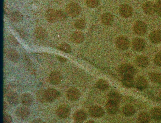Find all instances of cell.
I'll return each instance as SVG.
<instances>
[{
	"instance_id": "cell-1",
	"label": "cell",
	"mask_w": 161,
	"mask_h": 123,
	"mask_svg": "<svg viewBox=\"0 0 161 123\" xmlns=\"http://www.w3.org/2000/svg\"><path fill=\"white\" fill-rule=\"evenodd\" d=\"M119 72L123 77L125 76H133L136 73V70L132 65L125 64L121 65L119 67Z\"/></svg>"
},
{
	"instance_id": "cell-2",
	"label": "cell",
	"mask_w": 161,
	"mask_h": 123,
	"mask_svg": "<svg viewBox=\"0 0 161 123\" xmlns=\"http://www.w3.org/2000/svg\"><path fill=\"white\" fill-rule=\"evenodd\" d=\"M66 12L71 17H76L80 14L81 8L78 3L71 2L67 5L66 8Z\"/></svg>"
},
{
	"instance_id": "cell-3",
	"label": "cell",
	"mask_w": 161,
	"mask_h": 123,
	"mask_svg": "<svg viewBox=\"0 0 161 123\" xmlns=\"http://www.w3.org/2000/svg\"><path fill=\"white\" fill-rule=\"evenodd\" d=\"M116 46L120 50H126L130 47V42L127 37L125 36H119L116 40Z\"/></svg>"
},
{
	"instance_id": "cell-4",
	"label": "cell",
	"mask_w": 161,
	"mask_h": 123,
	"mask_svg": "<svg viewBox=\"0 0 161 123\" xmlns=\"http://www.w3.org/2000/svg\"><path fill=\"white\" fill-rule=\"evenodd\" d=\"M134 29L135 33L138 35H144L147 32V27L143 21H137L134 25Z\"/></svg>"
},
{
	"instance_id": "cell-5",
	"label": "cell",
	"mask_w": 161,
	"mask_h": 123,
	"mask_svg": "<svg viewBox=\"0 0 161 123\" xmlns=\"http://www.w3.org/2000/svg\"><path fill=\"white\" fill-rule=\"evenodd\" d=\"M46 98L47 102H52L56 100L60 96V93L56 90L49 88L46 90Z\"/></svg>"
},
{
	"instance_id": "cell-6",
	"label": "cell",
	"mask_w": 161,
	"mask_h": 123,
	"mask_svg": "<svg viewBox=\"0 0 161 123\" xmlns=\"http://www.w3.org/2000/svg\"><path fill=\"white\" fill-rule=\"evenodd\" d=\"M146 42L144 39L136 38L132 42V48L136 52L142 51L145 48Z\"/></svg>"
},
{
	"instance_id": "cell-7",
	"label": "cell",
	"mask_w": 161,
	"mask_h": 123,
	"mask_svg": "<svg viewBox=\"0 0 161 123\" xmlns=\"http://www.w3.org/2000/svg\"><path fill=\"white\" fill-rule=\"evenodd\" d=\"M119 12L121 17L124 18H128L133 15V10L130 5L124 4L119 7Z\"/></svg>"
},
{
	"instance_id": "cell-8",
	"label": "cell",
	"mask_w": 161,
	"mask_h": 123,
	"mask_svg": "<svg viewBox=\"0 0 161 123\" xmlns=\"http://www.w3.org/2000/svg\"><path fill=\"white\" fill-rule=\"evenodd\" d=\"M70 108L66 104L61 105L57 110V114L61 118H66L70 114Z\"/></svg>"
},
{
	"instance_id": "cell-9",
	"label": "cell",
	"mask_w": 161,
	"mask_h": 123,
	"mask_svg": "<svg viewBox=\"0 0 161 123\" xmlns=\"http://www.w3.org/2000/svg\"><path fill=\"white\" fill-rule=\"evenodd\" d=\"M66 96L69 100L71 101H76L80 98V93L78 89L72 88L67 91Z\"/></svg>"
},
{
	"instance_id": "cell-10",
	"label": "cell",
	"mask_w": 161,
	"mask_h": 123,
	"mask_svg": "<svg viewBox=\"0 0 161 123\" xmlns=\"http://www.w3.org/2000/svg\"><path fill=\"white\" fill-rule=\"evenodd\" d=\"M89 112L90 116L96 118L101 117L105 114L104 110L99 106H92L89 109Z\"/></svg>"
},
{
	"instance_id": "cell-11",
	"label": "cell",
	"mask_w": 161,
	"mask_h": 123,
	"mask_svg": "<svg viewBox=\"0 0 161 123\" xmlns=\"http://www.w3.org/2000/svg\"><path fill=\"white\" fill-rule=\"evenodd\" d=\"M16 115L20 119H25L30 115V110L25 106L19 107L16 111Z\"/></svg>"
},
{
	"instance_id": "cell-12",
	"label": "cell",
	"mask_w": 161,
	"mask_h": 123,
	"mask_svg": "<svg viewBox=\"0 0 161 123\" xmlns=\"http://www.w3.org/2000/svg\"><path fill=\"white\" fill-rule=\"evenodd\" d=\"M4 52L6 57L13 62H17L19 60V55L15 49L8 48L6 49Z\"/></svg>"
},
{
	"instance_id": "cell-13",
	"label": "cell",
	"mask_w": 161,
	"mask_h": 123,
	"mask_svg": "<svg viewBox=\"0 0 161 123\" xmlns=\"http://www.w3.org/2000/svg\"><path fill=\"white\" fill-rule=\"evenodd\" d=\"M62 74L58 71H53L50 74L49 76V81L52 84L58 85L62 81Z\"/></svg>"
},
{
	"instance_id": "cell-14",
	"label": "cell",
	"mask_w": 161,
	"mask_h": 123,
	"mask_svg": "<svg viewBox=\"0 0 161 123\" xmlns=\"http://www.w3.org/2000/svg\"><path fill=\"white\" fill-rule=\"evenodd\" d=\"M45 17L49 23H54L58 20L57 11L53 9L48 10L45 14Z\"/></svg>"
},
{
	"instance_id": "cell-15",
	"label": "cell",
	"mask_w": 161,
	"mask_h": 123,
	"mask_svg": "<svg viewBox=\"0 0 161 123\" xmlns=\"http://www.w3.org/2000/svg\"><path fill=\"white\" fill-rule=\"evenodd\" d=\"M135 64L140 68H146L149 64V60L143 55H139L135 59Z\"/></svg>"
},
{
	"instance_id": "cell-16",
	"label": "cell",
	"mask_w": 161,
	"mask_h": 123,
	"mask_svg": "<svg viewBox=\"0 0 161 123\" xmlns=\"http://www.w3.org/2000/svg\"><path fill=\"white\" fill-rule=\"evenodd\" d=\"M6 99L10 105L15 106L19 102V95L16 92L11 91L7 95Z\"/></svg>"
},
{
	"instance_id": "cell-17",
	"label": "cell",
	"mask_w": 161,
	"mask_h": 123,
	"mask_svg": "<svg viewBox=\"0 0 161 123\" xmlns=\"http://www.w3.org/2000/svg\"><path fill=\"white\" fill-rule=\"evenodd\" d=\"M142 9L144 13L149 16L153 15L155 13L154 4L151 2H147L142 5Z\"/></svg>"
},
{
	"instance_id": "cell-18",
	"label": "cell",
	"mask_w": 161,
	"mask_h": 123,
	"mask_svg": "<svg viewBox=\"0 0 161 123\" xmlns=\"http://www.w3.org/2000/svg\"><path fill=\"white\" fill-rule=\"evenodd\" d=\"M149 39L153 43L158 44L161 43V32L160 30H155L151 33Z\"/></svg>"
},
{
	"instance_id": "cell-19",
	"label": "cell",
	"mask_w": 161,
	"mask_h": 123,
	"mask_svg": "<svg viewBox=\"0 0 161 123\" xmlns=\"http://www.w3.org/2000/svg\"><path fill=\"white\" fill-rule=\"evenodd\" d=\"M35 35L38 40H45L47 37V32L43 27H39L35 29Z\"/></svg>"
},
{
	"instance_id": "cell-20",
	"label": "cell",
	"mask_w": 161,
	"mask_h": 123,
	"mask_svg": "<svg viewBox=\"0 0 161 123\" xmlns=\"http://www.w3.org/2000/svg\"><path fill=\"white\" fill-rule=\"evenodd\" d=\"M73 118L76 122H81L87 119V115L84 111L80 110L74 114Z\"/></svg>"
},
{
	"instance_id": "cell-21",
	"label": "cell",
	"mask_w": 161,
	"mask_h": 123,
	"mask_svg": "<svg viewBox=\"0 0 161 123\" xmlns=\"http://www.w3.org/2000/svg\"><path fill=\"white\" fill-rule=\"evenodd\" d=\"M33 100H34V99H33V96L30 93H24L21 95V103L24 106H31L33 102Z\"/></svg>"
},
{
	"instance_id": "cell-22",
	"label": "cell",
	"mask_w": 161,
	"mask_h": 123,
	"mask_svg": "<svg viewBox=\"0 0 161 123\" xmlns=\"http://www.w3.org/2000/svg\"><path fill=\"white\" fill-rule=\"evenodd\" d=\"M84 35L81 32H78L74 33L71 37V40L75 43L80 44L84 40Z\"/></svg>"
},
{
	"instance_id": "cell-23",
	"label": "cell",
	"mask_w": 161,
	"mask_h": 123,
	"mask_svg": "<svg viewBox=\"0 0 161 123\" xmlns=\"http://www.w3.org/2000/svg\"><path fill=\"white\" fill-rule=\"evenodd\" d=\"M113 16L110 13H104L101 17L102 23L105 26H110L113 22Z\"/></svg>"
},
{
	"instance_id": "cell-24",
	"label": "cell",
	"mask_w": 161,
	"mask_h": 123,
	"mask_svg": "<svg viewBox=\"0 0 161 123\" xmlns=\"http://www.w3.org/2000/svg\"><path fill=\"white\" fill-rule=\"evenodd\" d=\"M106 110L108 113L111 115L116 114L118 111V106L117 103L109 101L106 104Z\"/></svg>"
},
{
	"instance_id": "cell-25",
	"label": "cell",
	"mask_w": 161,
	"mask_h": 123,
	"mask_svg": "<svg viewBox=\"0 0 161 123\" xmlns=\"http://www.w3.org/2000/svg\"><path fill=\"white\" fill-rule=\"evenodd\" d=\"M136 86L137 89L140 91L146 89L147 86V82L146 79L143 76H139L136 81Z\"/></svg>"
},
{
	"instance_id": "cell-26",
	"label": "cell",
	"mask_w": 161,
	"mask_h": 123,
	"mask_svg": "<svg viewBox=\"0 0 161 123\" xmlns=\"http://www.w3.org/2000/svg\"><path fill=\"white\" fill-rule=\"evenodd\" d=\"M108 99L109 101L118 104L120 100V96L116 92L111 91L108 94Z\"/></svg>"
},
{
	"instance_id": "cell-27",
	"label": "cell",
	"mask_w": 161,
	"mask_h": 123,
	"mask_svg": "<svg viewBox=\"0 0 161 123\" xmlns=\"http://www.w3.org/2000/svg\"><path fill=\"white\" fill-rule=\"evenodd\" d=\"M122 81L124 86L127 88H131L133 87L135 84V81H134L133 76H125L123 77Z\"/></svg>"
},
{
	"instance_id": "cell-28",
	"label": "cell",
	"mask_w": 161,
	"mask_h": 123,
	"mask_svg": "<svg viewBox=\"0 0 161 123\" xmlns=\"http://www.w3.org/2000/svg\"><path fill=\"white\" fill-rule=\"evenodd\" d=\"M96 86L99 90L102 91H105L109 88V84L107 81L104 79H100L96 83Z\"/></svg>"
},
{
	"instance_id": "cell-29",
	"label": "cell",
	"mask_w": 161,
	"mask_h": 123,
	"mask_svg": "<svg viewBox=\"0 0 161 123\" xmlns=\"http://www.w3.org/2000/svg\"><path fill=\"white\" fill-rule=\"evenodd\" d=\"M151 116L152 118L155 120H160L161 119V108L155 107L151 111Z\"/></svg>"
},
{
	"instance_id": "cell-30",
	"label": "cell",
	"mask_w": 161,
	"mask_h": 123,
	"mask_svg": "<svg viewBox=\"0 0 161 123\" xmlns=\"http://www.w3.org/2000/svg\"><path fill=\"white\" fill-rule=\"evenodd\" d=\"M151 118L150 116L146 112L140 113L138 116V120L140 123H149Z\"/></svg>"
},
{
	"instance_id": "cell-31",
	"label": "cell",
	"mask_w": 161,
	"mask_h": 123,
	"mask_svg": "<svg viewBox=\"0 0 161 123\" xmlns=\"http://www.w3.org/2000/svg\"><path fill=\"white\" fill-rule=\"evenodd\" d=\"M11 18L13 22L18 23L22 21L23 16L20 12L15 11L13 12L11 15Z\"/></svg>"
},
{
	"instance_id": "cell-32",
	"label": "cell",
	"mask_w": 161,
	"mask_h": 123,
	"mask_svg": "<svg viewBox=\"0 0 161 123\" xmlns=\"http://www.w3.org/2000/svg\"><path fill=\"white\" fill-rule=\"evenodd\" d=\"M46 91L40 90L38 91L36 93V98L37 100L41 103H45L47 102L46 98Z\"/></svg>"
},
{
	"instance_id": "cell-33",
	"label": "cell",
	"mask_w": 161,
	"mask_h": 123,
	"mask_svg": "<svg viewBox=\"0 0 161 123\" xmlns=\"http://www.w3.org/2000/svg\"><path fill=\"white\" fill-rule=\"evenodd\" d=\"M149 76L152 81L155 83L161 84V74L157 73H151Z\"/></svg>"
},
{
	"instance_id": "cell-34",
	"label": "cell",
	"mask_w": 161,
	"mask_h": 123,
	"mask_svg": "<svg viewBox=\"0 0 161 123\" xmlns=\"http://www.w3.org/2000/svg\"><path fill=\"white\" fill-rule=\"evenodd\" d=\"M123 112L125 116H130L135 114V109L132 106L126 105L123 108Z\"/></svg>"
},
{
	"instance_id": "cell-35",
	"label": "cell",
	"mask_w": 161,
	"mask_h": 123,
	"mask_svg": "<svg viewBox=\"0 0 161 123\" xmlns=\"http://www.w3.org/2000/svg\"><path fill=\"white\" fill-rule=\"evenodd\" d=\"M58 49L66 53H70L71 52V47L65 42H63L60 44L58 47Z\"/></svg>"
},
{
	"instance_id": "cell-36",
	"label": "cell",
	"mask_w": 161,
	"mask_h": 123,
	"mask_svg": "<svg viewBox=\"0 0 161 123\" xmlns=\"http://www.w3.org/2000/svg\"><path fill=\"white\" fill-rule=\"evenodd\" d=\"M74 25L76 29H80V30L83 29L86 27V22L84 19H79L75 21Z\"/></svg>"
},
{
	"instance_id": "cell-37",
	"label": "cell",
	"mask_w": 161,
	"mask_h": 123,
	"mask_svg": "<svg viewBox=\"0 0 161 123\" xmlns=\"http://www.w3.org/2000/svg\"><path fill=\"white\" fill-rule=\"evenodd\" d=\"M57 18L59 21H64L67 18V15L64 11L60 10L57 11Z\"/></svg>"
},
{
	"instance_id": "cell-38",
	"label": "cell",
	"mask_w": 161,
	"mask_h": 123,
	"mask_svg": "<svg viewBox=\"0 0 161 123\" xmlns=\"http://www.w3.org/2000/svg\"><path fill=\"white\" fill-rule=\"evenodd\" d=\"M86 2L88 7L93 8L98 7L99 1V0H86Z\"/></svg>"
},
{
	"instance_id": "cell-39",
	"label": "cell",
	"mask_w": 161,
	"mask_h": 123,
	"mask_svg": "<svg viewBox=\"0 0 161 123\" xmlns=\"http://www.w3.org/2000/svg\"><path fill=\"white\" fill-rule=\"evenodd\" d=\"M8 41L12 45H13L14 46H17L19 45V42L17 41V39L14 37V36L11 35L9 36L8 38Z\"/></svg>"
},
{
	"instance_id": "cell-40",
	"label": "cell",
	"mask_w": 161,
	"mask_h": 123,
	"mask_svg": "<svg viewBox=\"0 0 161 123\" xmlns=\"http://www.w3.org/2000/svg\"><path fill=\"white\" fill-rule=\"evenodd\" d=\"M154 9L155 13L161 17V2L159 1L154 3Z\"/></svg>"
},
{
	"instance_id": "cell-41",
	"label": "cell",
	"mask_w": 161,
	"mask_h": 123,
	"mask_svg": "<svg viewBox=\"0 0 161 123\" xmlns=\"http://www.w3.org/2000/svg\"><path fill=\"white\" fill-rule=\"evenodd\" d=\"M154 61L157 66H161V52H158L156 54Z\"/></svg>"
},
{
	"instance_id": "cell-42",
	"label": "cell",
	"mask_w": 161,
	"mask_h": 123,
	"mask_svg": "<svg viewBox=\"0 0 161 123\" xmlns=\"http://www.w3.org/2000/svg\"><path fill=\"white\" fill-rule=\"evenodd\" d=\"M3 123H11L12 121L11 116L9 114L4 113L3 116Z\"/></svg>"
},
{
	"instance_id": "cell-43",
	"label": "cell",
	"mask_w": 161,
	"mask_h": 123,
	"mask_svg": "<svg viewBox=\"0 0 161 123\" xmlns=\"http://www.w3.org/2000/svg\"><path fill=\"white\" fill-rule=\"evenodd\" d=\"M57 59L58 60L60 61V62H62V63H65L66 62H67V59L64 57H61L60 55H58Z\"/></svg>"
},
{
	"instance_id": "cell-44",
	"label": "cell",
	"mask_w": 161,
	"mask_h": 123,
	"mask_svg": "<svg viewBox=\"0 0 161 123\" xmlns=\"http://www.w3.org/2000/svg\"><path fill=\"white\" fill-rule=\"evenodd\" d=\"M31 123H44V122H43V120L41 119H39V118H37V119H35V120H33V121H31Z\"/></svg>"
},
{
	"instance_id": "cell-45",
	"label": "cell",
	"mask_w": 161,
	"mask_h": 123,
	"mask_svg": "<svg viewBox=\"0 0 161 123\" xmlns=\"http://www.w3.org/2000/svg\"><path fill=\"white\" fill-rule=\"evenodd\" d=\"M85 123H95V122L94 121H92V120H90V121H87V122H86Z\"/></svg>"
},
{
	"instance_id": "cell-46",
	"label": "cell",
	"mask_w": 161,
	"mask_h": 123,
	"mask_svg": "<svg viewBox=\"0 0 161 123\" xmlns=\"http://www.w3.org/2000/svg\"><path fill=\"white\" fill-rule=\"evenodd\" d=\"M56 2H61L63 1V0H54Z\"/></svg>"
},
{
	"instance_id": "cell-47",
	"label": "cell",
	"mask_w": 161,
	"mask_h": 123,
	"mask_svg": "<svg viewBox=\"0 0 161 123\" xmlns=\"http://www.w3.org/2000/svg\"><path fill=\"white\" fill-rule=\"evenodd\" d=\"M75 123H81V122H75Z\"/></svg>"
},
{
	"instance_id": "cell-48",
	"label": "cell",
	"mask_w": 161,
	"mask_h": 123,
	"mask_svg": "<svg viewBox=\"0 0 161 123\" xmlns=\"http://www.w3.org/2000/svg\"><path fill=\"white\" fill-rule=\"evenodd\" d=\"M160 97H161V92H160Z\"/></svg>"
},
{
	"instance_id": "cell-49",
	"label": "cell",
	"mask_w": 161,
	"mask_h": 123,
	"mask_svg": "<svg viewBox=\"0 0 161 123\" xmlns=\"http://www.w3.org/2000/svg\"><path fill=\"white\" fill-rule=\"evenodd\" d=\"M159 1H160V2H161V0H159Z\"/></svg>"
},
{
	"instance_id": "cell-50",
	"label": "cell",
	"mask_w": 161,
	"mask_h": 123,
	"mask_svg": "<svg viewBox=\"0 0 161 123\" xmlns=\"http://www.w3.org/2000/svg\"><path fill=\"white\" fill-rule=\"evenodd\" d=\"M134 1H138V0H134Z\"/></svg>"
}]
</instances>
